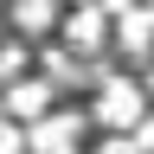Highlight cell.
Segmentation results:
<instances>
[{"instance_id": "11", "label": "cell", "mask_w": 154, "mask_h": 154, "mask_svg": "<svg viewBox=\"0 0 154 154\" xmlns=\"http://www.w3.org/2000/svg\"><path fill=\"white\" fill-rule=\"evenodd\" d=\"M0 122H7V103H0Z\"/></svg>"}, {"instance_id": "4", "label": "cell", "mask_w": 154, "mask_h": 154, "mask_svg": "<svg viewBox=\"0 0 154 154\" xmlns=\"http://www.w3.org/2000/svg\"><path fill=\"white\" fill-rule=\"evenodd\" d=\"M103 38H109V13L96 7V0H84V7L64 19V45L90 58V51H103Z\"/></svg>"}, {"instance_id": "7", "label": "cell", "mask_w": 154, "mask_h": 154, "mask_svg": "<svg viewBox=\"0 0 154 154\" xmlns=\"http://www.w3.org/2000/svg\"><path fill=\"white\" fill-rule=\"evenodd\" d=\"M26 45H19V38H13V45H0V84H13V77H26Z\"/></svg>"}, {"instance_id": "2", "label": "cell", "mask_w": 154, "mask_h": 154, "mask_svg": "<svg viewBox=\"0 0 154 154\" xmlns=\"http://www.w3.org/2000/svg\"><path fill=\"white\" fill-rule=\"evenodd\" d=\"M0 103L13 122H38L58 109V90H51V77H13V84H0Z\"/></svg>"}, {"instance_id": "5", "label": "cell", "mask_w": 154, "mask_h": 154, "mask_svg": "<svg viewBox=\"0 0 154 154\" xmlns=\"http://www.w3.org/2000/svg\"><path fill=\"white\" fill-rule=\"evenodd\" d=\"M13 26L19 32H51L58 26V0H13Z\"/></svg>"}, {"instance_id": "1", "label": "cell", "mask_w": 154, "mask_h": 154, "mask_svg": "<svg viewBox=\"0 0 154 154\" xmlns=\"http://www.w3.org/2000/svg\"><path fill=\"white\" fill-rule=\"evenodd\" d=\"M141 116H148V90L135 84V77H103V84H96V103H90V122H96V128L135 135Z\"/></svg>"}, {"instance_id": "3", "label": "cell", "mask_w": 154, "mask_h": 154, "mask_svg": "<svg viewBox=\"0 0 154 154\" xmlns=\"http://www.w3.org/2000/svg\"><path fill=\"white\" fill-rule=\"evenodd\" d=\"M90 116H77V109H51V116H38V122H26V154H64L77 135H84Z\"/></svg>"}, {"instance_id": "8", "label": "cell", "mask_w": 154, "mask_h": 154, "mask_svg": "<svg viewBox=\"0 0 154 154\" xmlns=\"http://www.w3.org/2000/svg\"><path fill=\"white\" fill-rule=\"evenodd\" d=\"M96 154H148L135 135H116V128H103V141H96Z\"/></svg>"}, {"instance_id": "6", "label": "cell", "mask_w": 154, "mask_h": 154, "mask_svg": "<svg viewBox=\"0 0 154 154\" xmlns=\"http://www.w3.org/2000/svg\"><path fill=\"white\" fill-rule=\"evenodd\" d=\"M148 38H154V7H135V13H122V45H135V51H141Z\"/></svg>"}, {"instance_id": "9", "label": "cell", "mask_w": 154, "mask_h": 154, "mask_svg": "<svg viewBox=\"0 0 154 154\" xmlns=\"http://www.w3.org/2000/svg\"><path fill=\"white\" fill-rule=\"evenodd\" d=\"M96 7H103L109 19H122V13H135V7H141V0H96Z\"/></svg>"}, {"instance_id": "10", "label": "cell", "mask_w": 154, "mask_h": 154, "mask_svg": "<svg viewBox=\"0 0 154 154\" xmlns=\"http://www.w3.org/2000/svg\"><path fill=\"white\" fill-rule=\"evenodd\" d=\"M135 141H141V148H154V109L141 116V122H135Z\"/></svg>"}]
</instances>
